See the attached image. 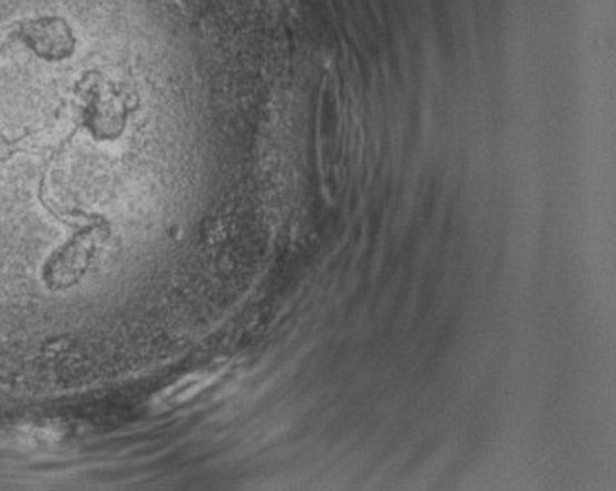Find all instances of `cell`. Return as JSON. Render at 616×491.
Returning a JSON list of instances; mask_svg holds the SVG:
<instances>
[{
    "instance_id": "6da1fadb",
    "label": "cell",
    "mask_w": 616,
    "mask_h": 491,
    "mask_svg": "<svg viewBox=\"0 0 616 491\" xmlns=\"http://www.w3.org/2000/svg\"><path fill=\"white\" fill-rule=\"evenodd\" d=\"M225 371V366H215V369H203L197 373L186 374L170 386H166L158 396H155L150 405L158 412H166V410H174V407L187 404L194 397L199 396L202 392L211 389L213 384H217L223 379Z\"/></svg>"
}]
</instances>
